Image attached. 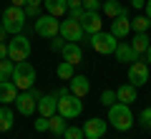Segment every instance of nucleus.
<instances>
[{"instance_id":"nucleus-1","label":"nucleus","mask_w":151,"mask_h":139,"mask_svg":"<svg viewBox=\"0 0 151 139\" xmlns=\"http://www.w3.org/2000/svg\"><path fill=\"white\" fill-rule=\"evenodd\" d=\"M108 124H111L116 132H129L134 127V114H131V106L129 104H121L116 101L113 106H108Z\"/></svg>"},{"instance_id":"nucleus-2","label":"nucleus","mask_w":151,"mask_h":139,"mask_svg":"<svg viewBox=\"0 0 151 139\" xmlns=\"http://www.w3.org/2000/svg\"><path fill=\"white\" fill-rule=\"evenodd\" d=\"M58 114L65 119H78L83 111V101L70 94V89H58Z\"/></svg>"},{"instance_id":"nucleus-3","label":"nucleus","mask_w":151,"mask_h":139,"mask_svg":"<svg viewBox=\"0 0 151 139\" xmlns=\"http://www.w3.org/2000/svg\"><path fill=\"white\" fill-rule=\"evenodd\" d=\"M13 84L18 86V91H28L33 89V84H35V68H33L30 61H18L15 68H13Z\"/></svg>"},{"instance_id":"nucleus-4","label":"nucleus","mask_w":151,"mask_h":139,"mask_svg":"<svg viewBox=\"0 0 151 139\" xmlns=\"http://www.w3.org/2000/svg\"><path fill=\"white\" fill-rule=\"evenodd\" d=\"M25 10L23 8H15V5H10V8H5L3 10V25H5V31L10 33V36H18V33H23V28H25Z\"/></svg>"},{"instance_id":"nucleus-5","label":"nucleus","mask_w":151,"mask_h":139,"mask_svg":"<svg viewBox=\"0 0 151 139\" xmlns=\"http://www.w3.org/2000/svg\"><path fill=\"white\" fill-rule=\"evenodd\" d=\"M88 43L93 46V51H96V53H101V56H111L113 51H116V46H119V38L113 36L111 31H108V33L98 31V33H93V36H88Z\"/></svg>"},{"instance_id":"nucleus-6","label":"nucleus","mask_w":151,"mask_h":139,"mask_svg":"<svg viewBox=\"0 0 151 139\" xmlns=\"http://www.w3.org/2000/svg\"><path fill=\"white\" fill-rule=\"evenodd\" d=\"M28 56H30V41H28L23 33L13 36L10 41H8V58L18 63V61H28Z\"/></svg>"},{"instance_id":"nucleus-7","label":"nucleus","mask_w":151,"mask_h":139,"mask_svg":"<svg viewBox=\"0 0 151 139\" xmlns=\"http://www.w3.org/2000/svg\"><path fill=\"white\" fill-rule=\"evenodd\" d=\"M43 96L38 89H28V91H20L15 96V109L23 114V116H30L33 111L38 109V99Z\"/></svg>"},{"instance_id":"nucleus-8","label":"nucleus","mask_w":151,"mask_h":139,"mask_svg":"<svg viewBox=\"0 0 151 139\" xmlns=\"http://www.w3.org/2000/svg\"><path fill=\"white\" fill-rule=\"evenodd\" d=\"M35 33L40 38H55V36H60V20L55 15H40V18H35Z\"/></svg>"},{"instance_id":"nucleus-9","label":"nucleus","mask_w":151,"mask_h":139,"mask_svg":"<svg viewBox=\"0 0 151 139\" xmlns=\"http://www.w3.org/2000/svg\"><path fill=\"white\" fill-rule=\"evenodd\" d=\"M60 36H63L65 41H70V43H81V41H86V33H83L81 23L73 20V18H65V20H60Z\"/></svg>"},{"instance_id":"nucleus-10","label":"nucleus","mask_w":151,"mask_h":139,"mask_svg":"<svg viewBox=\"0 0 151 139\" xmlns=\"http://www.w3.org/2000/svg\"><path fill=\"white\" fill-rule=\"evenodd\" d=\"M146 81H149V63H146V61H134V63H129V84H134L136 89H141Z\"/></svg>"},{"instance_id":"nucleus-11","label":"nucleus","mask_w":151,"mask_h":139,"mask_svg":"<svg viewBox=\"0 0 151 139\" xmlns=\"http://www.w3.org/2000/svg\"><path fill=\"white\" fill-rule=\"evenodd\" d=\"M106 129H108V122H106V119H98V116L88 119V122L83 124V134H86V139H101L103 134H106Z\"/></svg>"},{"instance_id":"nucleus-12","label":"nucleus","mask_w":151,"mask_h":139,"mask_svg":"<svg viewBox=\"0 0 151 139\" xmlns=\"http://www.w3.org/2000/svg\"><path fill=\"white\" fill-rule=\"evenodd\" d=\"M55 111H58V94H43L38 99V114L40 116L50 119Z\"/></svg>"},{"instance_id":"nucleus-13","label":"nucleus","mask_w":151,"mask_h":139,"mask_svg":"<svg viewBox=\"0 0 151 139\" xmlns=\"http://www.w3.org/2000/svg\"><path fill=\"white\" fill-rule=\"evenodd\" d=\"M78 23H81V28H83L86 36H93V33L101 31V15H98L96 10H83V15H81Z\"/></svg>"},{"instance_id":"nucleus-14","label":"nucleus","mask_w":151,"mask_h":139,"mask_svg":"<svg viewBox=\"0 0 151 139\" xmlns=\"http://www.w3.org/2000/svg\"><path fill=\"white\" fill-rule=\"evenodd\" d=\"M111 33L116 38H126L131 33V18H129V13H126V10L111 20Z\"/></svg>"},{"instance_id":"nucleus-15","label":"nucleus","mask_w":151,"mask_h":139,"mask_svg":"<svg viewBox=\"0 0 151 139\" xmlns=\"http://www.w3.org/2000/svg\"><path fill=\"white\" fill-rule=\"evenodd\" d=\"M68 89H70V94H73V96L83 99V96H88V91H91V81H88L86 76H81V74H76L73 79L68 81Z\"/></svg>"},{"instance_id":"nucleus-16","label":"nucleus","mask_w":151,"mask_h":139,"mask_svg":"<svg viewBox=\"0 0 151 139\" xmlns=\"http://www.w3.org/2000/svg\"><path fill=\"white\" fill-rule=\"evenodd\" d=\"M60 56H63V61H68L70 66H78L83 61V51H81V43H70L65 41L63 51H60Z\"/></svg>"},{"instance_id":"nucleus-17","label":"nucleus","mask_w":151,"mask_h":139,"mask_svg":"<svg viewBox=\"0 0 151 139\" xmlns=\"http://www.w3.org/2000/svg\"><path fill=\"white\" fill-rule=\"evenodd\" d=\"M113 53H116V61H121V63H134V61H139L141 56L136 53L134 48H131V43H119V46H116V51H113Z\"/></svg>"},{"instance_id":"nucleus-18","label":"nucleus","mask_w":151,"mask_h":139,"mask_svg":"<svg viewBox=\"0 0 151 139\" xmlns=\"http://www.w3.org/2000/svg\"><path fill=\"white\" fill-rule=\"evenodd\" d=\"M18 86L13 81H0V104H15Z\"/></svg>"},{"instance_id":"nucleus-19","label":"nucleus","mask_w":151,"mask_h":139,"mask_svg":"<svg viewBox=\"0 0 151 139\" xmlns=\"http://www.w3.org/2000/svg\"><path fill=\"white\" fill-rule=\"evenodd\" d=\"M65 129H68V119H65V116H60V114L55 111L53 116L48 119V132L53 134V137H63V132H65Z\"/></svg>"},{"instance_id":"nucleus-20","label":"nucleus","mask_w":151,"mask_h":139,"mask_svg":"<svg viewBox=\"0 0 151 139\" xmlns=\"http://www.w3.org/2000/svg\"><path fill=\"white\" fill-rule=\"evenodd\" d=\"M116 99H119L121 104H134L136 101V86L134 84H121L119 89H116Z\"/></svg>"},{"instance_id":"nucleus-21","label":"nucleus","mask_w":151,"mask_h":139,"mask_svg":"<svg viewBox=\"0 0 151 139\" xmlns=\"http://www.w3.org/2000/svg\"><path fill=\"white\" fill-rule=\"evenodd\" d=\"M43 5L48 10V15H55V18L68 13V0H43Z\"/></svg>"},{"instance_id":"nucleus-22","label":"nucleus","mask_w":151,"mask_h":139,"mask_svg":"<svg viewBox=\"0 0 151 139\" xmlns=\"http://www.w3.org/2000/svg\"><path fill=\"white\" fill-rule=\"evenodd\" d=\"M13 124H15V114L8 109V104L0 106V132H10Z\"/></svg>"},{"instance_id":"nucleus-23","label":"nucleus","mask_w":151,"mask_h":139,"mask_svg":"<svg viewBox=\"0 0 151 139\" xmlns=\"http://www.w3.org/2000/svg\"><path fill=\"white\" fill-rule=\"evenodd\" d=\"M149 43H151V38L146 36V33H136L134 36V41H131V48L136 51V53H146V48H149Z\"/></svg>"},{"instance_id":"nucleus-24","label":"nucleus","mask_w":151,"mask_h":139,"mask_svg":"<svg viewBox=\"0 0 151 139\" xmlns=\"http://www.w3.org/2000/svg\"><path fill=\"white\" fill-rule=\"evenodd\" d=\"M103 13H106V18H116V15H121V13H124V8H121V3L119 0H103Z\"/></svg>"},{"instance_id":"nucleus-25","label":"nucleus","mask_w":151,"mask_h":139,"mask_svg":"<svg viewBox=\"0 0 151 139\" xmlns=\"http://www.w3.org/2000/svg\"><path fill=\"white\" fill-rule=\"evenodd\" d=\"M76 66H70L68 63V61H60V63H58V68H55V74H58V79H63V81H70V79H73V76H76Z\"/></svg>"},{"instance_id":"nucleus-26","label":"nucleus","mask_w":151,"mask_h":139,"mask_svg":"<svg viewBox=\"0 0 151 139\" xmlns=\"http://www.w3.org/2000/svg\"><path fill=\"white\" fill-rule=\"evenodd\" d=\"M13 68H15V61H10V58L0 61V81H10L13 79Z\"/></svg>"},{"instance_id":"nucleus-27","label":"nucleus","mask_w":151,"mask_h":139,"mask_svg":"<svg viewBox=\"0 0 151 139\" xmlns=\"http://www.w3.org/2000/svg\"><path fill=\"white\" fill-rule=\"evenodd\" d=\"M149 25H151V20L146 15H136L134 20H131V31H134V33H146Z\"/></svg>"},{"instance_id":"nucleus-28","label":"nucleus","mask_w":151,"mask_h":139,"mask_svg":"<svg viewBox=\"0 0 151 139\" xmlns=\"http://www.w3.org/2000/svg\"><path fill=\"white\" fill-rule=\"evenodd\" d=\"M63 139H86L83 127H68V129L63 132Z\"/></svg>"},{"instance_id":"nucleus-29","label":"nucleus","mask_w":151,"mask_h":139,"mask_svg":"<svg viewBox=\"0 0 151 139\" xmlns=\"http://www.w3.org/2000/svg\"><path fill=\"white\" fill-rule=\"evenodd\" d=\"M40 3H43V0H28L25 8H23V10H25V15H28V18H35L38 10H40Z\"/></svg>"},{"instance_id":"nucleus-30","label":"nucleus","mask_w":151,"mask_h":139,"mask_svg":"<svg viewBox=\"0 0 151 139\" xmlns=\"http://www.w3.org/2000/svg\"><path fill=\"white\" fill-rule=\"evenodd\" d=\"M116 101H119V99H116V91L106 89V91H103V94H101V104H103V106H113V104H116Z\"/></svg>"},{"instance_id":"nucleus-31","label":"nucleus","mask_w":151,"mask_h":139,"mask_svg":"<svg viewBox=\"0 0 151 139\" xmlns=\"http://www.w3.org/2000/svg\"><path fill=\"white\" fill-rule=\"evenodd\" d=\"M139 124H141L144 129H151V106H146L144 111L139 114Z\"/></svg>"},{"instance_id":"nucleus-32","label":"nucleus","mask_w":151,"mask_h":139,"mask_svg":"<svg viewBox=\"0 0 151 139\" xmlns=\"http://www.w3.org/2000/svg\"><path fill=\"white\" fill-rule=\"evenodd\" d=\"M63 46H65V38H63V36L50 38V51H63Z\"/></svg>"},{"instance_id":"nucleus-33","label":"nucleus","mask_w":151,"mask_h":139,"mask_svg":"<svg viewBox=\"0 0 151 139\" xmlns=\"http://www.w3.org/2000/svg\"><path fill=\"white\" fill-rule=\"evenodd\" d=\"M103 3L101 0H83V10H96L98 13V8H101Z\"/></svg>"},{"instance_id":"nucleus-34","label":"nucleus","mask_w":151,"mask_h":139,"mask_svg":"<svg viewBox=\"0 0 151 139\" xmlns=\"http://www.w3.org/2000/svg\"><path fill=\"white\" fill-rule=\"evenodd\" d=\"M35 132H48V119L40 116V114H38V119H35Z\"/></svg>"},{"instance_id":"nucleus-35","label":"nucleus","mask_w":151,"mask_h":139,"mask_svg":"<svg viewBox=\"0 0 151 139\" xmlns=\"http://www.w3.org/2000/svg\"><path fill=\"white\" fill-rule=\"evenodd\" d=\"M8 36H10V33H8V31H5V25L0 23V43H8V41H5Z\"/></svg>"},{"instance_id":"nucleus-36","label":"nucleus","mask_w":151,"mask_h":139,"mask_svg":"<svg viewBox=\"0 0 151 139\" xmlns=\"http://www.w3.org/2000/svg\"><path fill=\"white\" fill-rule=\"evenodd\" d=\"M8 58V43H0V61Z\"/></svg>"},{"instance_id":"nucleus-37","label":"nucleus","mask_w":151,"mask_h":139,"mask_svg":"<svg viewBox=\"0 0 151 139\" xmlns=\"http://www.w3.org/2000/svg\"><path fill=\"white\" fill-rule=\"evenodd\" d=\"M144 5H146V0H131V8H136V10H141Z\"/></svg>"},{"instance_id":"nucleus-38","label":"nucleus","mask_w":151,"mask_h":139,"mask_svg":"<svg viewBox=\"0 0 151 139\" xmlns=\"http://www.w3.org/2000/svg\"><path fill=\"white\" fill-rule=\"evenodd\" d=\"M25 3L28 0H10V5H15V8H25Z\"/></svg>"},{"instance_id":"nucleus-39","label":"nucleus","mask_w":151,"mask_h":139,"mask_svg":"<svg viewBox=\"0 0 151 139\" xmlns=\"http://www.w3.org/2000/svg\"><path fill=\"white\" fill-rule=\"evenodd\" d=\"M144 10H146V18L151 20V0H146V5H144Z\"/></svg>"},{"instance_id":"nucleus-40","label":"nucleus","mask_w":151,"mask_h":139,"mask_svg":"<svg viewBox=\"0 0 151 139\" xmlns=\"http://www.w3.org/2000/svg\"><path fill=\"white\" fill-rule=\"evenodd\" d=\"M146 63H151V43H149V48H146Z\"/></svg>"},{"instance_id":"nucleus-41","label":"nucleus","mask_w":151,"mask_h":139,"mask_svg":"<svg viewBox=\"0 0 151 139\" xmlns=\"http://www.w3.org/2000/svg\"><path fill=\"white\" fill-rule=\"evenodd\" d=\"M53 139H63V137H53Z\"/></svg>"},{"instance_id":"nucleus-42","label":"nucleus","mask_w":151,"mask_h":139,"mask_svg":"<svg viewBox=\"0 0 151 139\" xmlns=\"http://www.w3.org/2000/svg\"><path fill=\"white\" fill-rule=\"evenodd\" d=\"M101 139H106V137H101Z\"/></svg>"}]
</instances>
